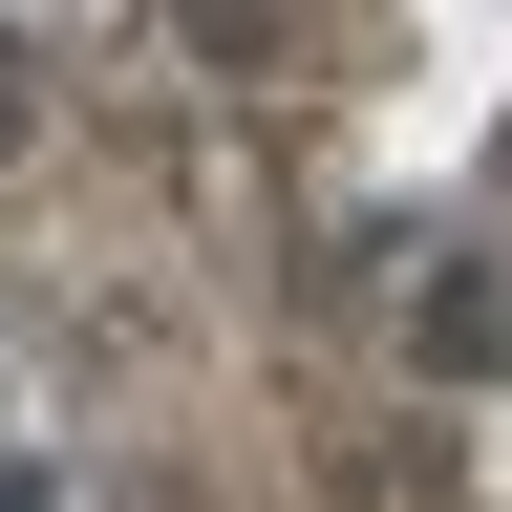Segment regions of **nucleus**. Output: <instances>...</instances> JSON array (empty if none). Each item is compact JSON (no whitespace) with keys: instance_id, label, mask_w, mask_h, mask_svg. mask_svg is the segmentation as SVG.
Masks as SVG:
<instances>
[{"instance_id":"1","label":"nucleus","mask_w":512,"mask_h":512,"mask_svg":"<svg viewBox=\"0 0 512 512\" xmlns=\"http://www.w3.org/2000/svg\"><path fill=\"white\" fill-rule=\"evenodd\" d=\"M406 86V0H0V192L64 150L320 171Z\"/></svg>"},{"instance_id":"2","label":"nucleus","mask_w":512,"mask_h":512,"mask_svg":"<svg viewBox=\"0 0 512 512\" xmlns=\"http://www.w3.org/2000/svg\"><path fill=\"white\" fill-rule=\"evenodd\" d=\"M491 214H512V150H491Z\"/></svg>"}]
</instances>
